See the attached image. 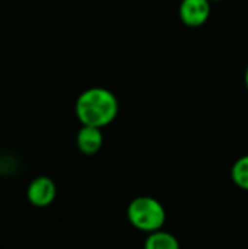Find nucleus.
<instances>
[{"instance_id": "7ed1b4c3", "label": "nucleus", "mask_w": 248, "mask_h": 249, "mask_svg": "<svg viewBox=\"0 0 248 249\" xmlns=\"http://www.w3.org/2000/svg\"><path fill=\"white\" fill-rule=\"evenodd\" d=\"M57 196V187L54 181L48 177L35 178L26 190L28 201L35 207H47L50 206Z\"/></svg>"}, {"instance_id": "39448f33", "label": "nucleus", "mask_w": 248, "mask_h": 249, "mask_svg": "<svg viewBox=\"0 0 248 249\" xmlns=\"http://www.w3.org/2000/svg\"><path fill=\"white\" fill-rule=\"evenodd\" d=\"M104 143V136L101 133L99 127H92V125H82L76 136V144L77 149L83 155H95L99 152Z\"/></svg>"}, {"instance_id": "423d86ee", "label": "nucleus", "mask_w": 248, "mask_h": 249, "mask_svg": "<svg viewBox=\"0 0 248 249\" xmlns=\"http://www.w3.org/2000/svg\"><path fill=\"white\" fill-rule=\"evenodd\" d=\"M145 247L148 249H178L180 244L172 233L158 229L148 235Z\"/></svg>"}, {"instance_id": "f257e3e1", "label": "nucleus", "mask_w": 248, "mask_h": 249, "mask_svg": "<svg viewBox=\"0 0 248 249\" xmlns=\"http://www.w3.org/2000/svg\"><path fill=\"white\" fill-rule=\"evenodd\" d=\"M118 114L115 95L105 88H91L82 92L76 101V117L82 125L105 127Z\"/></svg>"}, {"instance_id": "20e7f679", "label": "nucleus", "mask_w": 248, "mask_h": 249, "mask_svg": "<svg viewBox=\"0 0 248 249\" xmlns=\"http://www.w3.org/2000/svg\"><path fill=\"white\" fill-rule=\"evenodd\" d=\"M210 16V0H183L180 6L181 20L191 28L202 26Z\"/></svg>"}, {"instance_id": "1a4fd4ad", "label": "nucleus", "mask_w": 248, "mask_h": 249, "mask_svg": "<svg viewBox=\"0 0 248 249\" xmlns=\"http://www.w3.org/2000/svg\"><path fill=\"white\" fill-rule=\"evenodd\" d=\"M210 1H221V0H210Z\"/></svg>"}, {"instance_id": "6e6552de", "label": "nucleus", "mask_w": 248, "mask_h": 249, "mask_svg": "<svg viewBox=\"0 0 248 249\" xmlns=\"http://www.w3.org/2000/svg\"><path fill=\"white\" fill-rule=\"evenodd\" d=\"M244 79H246V85H247L248 88V66L247 69H246V76H244Z\"/></svg>"}, {"instance_id": "0eeeda50", "label": "nucleus", "mask_w": 248, "mask_h": 249, "mask_svg": "<svg viewBox=\"0 0 248 249\" xmlns=\"http://www.w3.org/2000/svg\"><path fill=\"white\" fill-rule=\"evenodd\" d=\"M231 178L237 187L248 191V155L240 158L234 163L231 169Z\"/></svg>"}, {"instance_id": "f03ea898", "label": "nucleus", "mask_w": 248, "mask_h": 249, "mask_svg": "<svg viewBox=\"0 0 248 249\" xmlns=\"http://www.w3.org/2000/svg\"><path fill=\"white\" fill-rule=\"evenodd\" d=\"M129 222L142 232L151 233L162 229L167 220L164 206L152 197H137L127 207Z\"/></svg>"}]
</instances>
